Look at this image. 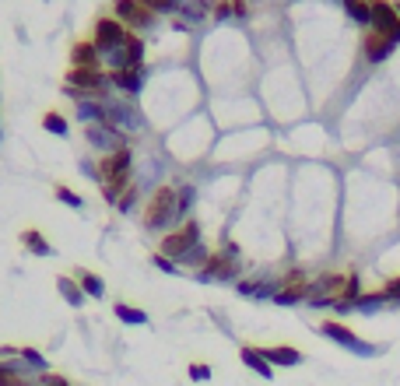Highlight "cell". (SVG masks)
<instances>
[{
  "mask_svg": "<svg viewBox=\"0 0 400 386\" xmlns=\"http://www.w3.org/2000/svg\"><path fill=\"white\" fill-rule=\"evenodd\" d=\"M172 221H176V190L158 187L151 193L148 207H144V228L148 232H165Z\"/></svg>",
  "mask_w": 400,
  "mask_h": 386,
  "instance_id": "cell-1",
  "label": "cell"
},
{
  "mask_svg": "<svg viewBox=\"0 0 400 386\" xmlns=\"http://www.w3.org/2000/svg\"><path fill=\"white\" fill-rule=\"evenodd\" d=\"M200 242V225L194 221V218H187L180 228H172L169 235H162V257H169V260H183L194 246Z\"/></svg>",
  "mask_w": 400,
  "mask_h": 386,
  "instance_id": "cell-2",
  "label": "cell"
},
{
  "mask_svg": "<svg viewBox=\"0 0 400 386\" xmlns=\"http://www.w3.org/2000/svg\"><path fill=\"white\" fill-rule=\"evenodd\" d=\"M127 39H130V28H127V25H119L116 18H99V21H95L92 42H95V49H99L102 57H105V53L123 49V46H127Z\"/></svg>",
  "mask_w": 400,
  "mask_h": 386,
  "instance_id": "cell-3",
  "label": "cell"
},
{
  "mask_svg": "<svg viewBox=\"0 0 400 386\" xmlns=\"http://www.w3.org/2000/svg\"><path fill=\"white\" fill-rule=\"evenodd\" d=\"M235 257H239L235 246H228L225 253H211V260L197 271V278L200 281H232L239 274V260Z\"/></svg>",
  "mask_w": 400,
  "mask_h": 386,
  "instance_id": "cell-4",
  "label": "cell"
},
{
  "mask_svg": "<svg viewBox=\"0 0 400 386\" xmlns=\"http://www.w3.org/2000/svg\"><path fill=\"white\" fill-rule=\"evenodd\" d=\"M112 11H116L112 18H116L119 25H127L134 35L155 25V11H148L141 0H116V4H112Z\"/></svg>",
  "mask_w": 400,
  "mask_h": 386,
  "instance_id": "cell-5",
  "label": "cell"
},
{
  "mask_svg": "<svg viewBox=\"0 0 400 386\" xmlns=\"http://www.w3.org/2000/svg\"><path fill=\"white\" fill-rule=\"evenodd\" d=\"M348 288V274H323V278H316L312 285H309V302L312 305H334V302H341V295Z\"/></svg>",
  "mask_w": 400,
  "mask_h": 386,
  "instance_id": "cell-6",
  "label": "cell"
},
{
  "mask_svg": "<svg viewBox=\"0 0 400 386\" xmlns=\"http://www.w3.org/2000/svg\"><path fill=\"white\" fill-rule=\"evenodd\" d=\"M67 88H78L81 95L102 98V92L109 88V74H105V71H85V67H71V71H67Z\"/></svg>",
  "mask_w": 400,
  "mask_h": 386,
  "instance_id": "cell-7",
  "label": "cell"
},
{
  "mask_svg": "<svg viewBox=\"0 0 400 386\" xmlns=\"http://www.w3.org/2000/svg\"><path fill=\"white\" fill-rule=\"evenodd\" d=\"M130 162H134V151H130L127 144L116 148V151H109V155H102V162H99L102 183H105V180H116V176H127V172H130Z\"/></svg>",
  "mask_w": 400,
  "mask_h": 386,
  "instance_id": "cell-8",
  "label": "cell"
},
{
  "mask_svg": "<svg viewBox=\"0 0 400 386\" xmlns=\"http://www.w3.org/2000/svg\"><path fill=\"white\" fill-rule=\"evenodd\" d=\"M85 137L99 148L102 155H109V151H116V148H123V134L116 130V127H109L105 119L102 123H88V130H85Z\"/></svg>",
  "mask_w": 400,
  "mask_h": 386,
  "instance_id": "cell-9",
  "label": "cell"
},
{
  "mask_svg": "<svg viewBox=\"0 0 400 386\" xmlns=\"http://www.w3.org/2000/svg\"><path fill=\"white\" fill-rule=\"evenodd\" d=\"M372 25H376V32L380 35H397L400 28V14L394 4H387V0H372Z\"/></svg>",
  "mask_w": 400,
  "mask_h": 386,
  "instance_id": "cell-10",
  "label": "cell"
},
{
  "mask_svg": "<svg viewBox=\"0 0 400 386\" xmlns=\"http://www.w3.org/2000/svg\"><path fill=\"white\" fill-rule=\"evenodd\" d=\"M109 74V88H119L127 95H141L144 88V67H127V71H105Z\"/></svg>",
  "mask_w": 400,
  "mask_h": 386,
  "instance_id": "cell-11",
  "label": "cell"
},
{
  "mask_svg": "<svg viewBox=\"0 0 400 386\" xmlns=\"http://www.w3.org/2000/svg\"><path fill=\"white\" fill-rule=\"evenodd\" d=\"M102 105H105V123L112 127V123H123L127 130H137L141 123H144V116L134 109V105H127V102H105L102 98Z\"/></svg>",
  "mask_w": 400,
  "mask_h": 386,
  "instance_id": "cell-12",
  "label": "cell"
},
{
  "mask_svg": "<svg viewBox=\"0 0 400 386\" xmlns=\"http://www.w3.org/2000/svg\"><path fill=\"white\" fill-rule=\"evenodd\" d=\"M323 334H327L330 341H337L341 348H351V351H358V355H372V348H369V344H362V341H358L348 327H341V323H334V320H330V323H323Z\"/></svg>",
  "mask_w": 400,
  "mask_h": 386,
  "instance_id": "cell-13",
  "label": "cell"
},
{
  "mask_svg": "<svg viewBox=\"0 0 400 386\" xmlns=\"http://www.w3.org/2000/svg\"><path fill=\"white\" fill-rule=\"evenodd\" d=\"M71 64H74V67H85V71H102V53L95 49L92 39L74 42V49H71Z\"/></svg>",
  "mask_w": 400,
  "mask_h": 386,
  "instance_id": "cell-14",
  "label": "cell"
},
{
  "mask_svg": "<svg viewBox=\"0 0 400 386\" xmlns=\"http://www.w3.org/2000/svg\"><path fill=\"white\" fill-rule=\"evenodd\" d=\"M365 60H372V64H380V60H387L394 49H397V42L390 39V35H380V32H369L365 35Z\"/></svg>",
  "mask_w": 400,
  "mask_h": 386,
  "instance_id": "cell-15",
  "label": "cell"
},
{
  "mask_svg": "<svg viewBox=\"0 0 400 386\" xmlns=\"http://www.w3.org/2000/svg\"><path fill=\"white\" fill-rule=\"evenodd\" d=\"M239 355H242V365H249L257 376H264V380H271V376H274V365L264 358V351H260V348H242Z\"/></svg>",
  "mask_w": 400,
  "mask_h": 386,
  "instance_id": "cell-16",
  "label": "cell"
},
{
  "mask_svg": "<svg viewBox=\"0 0 400 386\" xmlns=\"http://www.w3.org/2000/svg\"><path fill=\"white\" fill-rule=\"evenodd\" d=\"M264 358L271 362V365H299L302 362V351H295V348H288V344H278V348H264Z\"/></svg>",
  "mask_w": 400,
  "mask_h": 386,
  "instance_id": "cell-17",
  "label": "cell"
},
{
  "mask_svg": "<svg viewBox=\"0 0 400 386\" xmlns=\"http://www.w3.org/2000/svg\"><path fill=\"white\" fill-rule=\"evenodd\" d=\"M21 246L28 250V253H35V257H53V246L42 239V232H35V228H25L21 232Z\"/></svg>",
  "mask_w": 400,
  "mask_h": 386,
  "instance_id": "cell-18",
  "label": "cell"
},
{
  "mask_svg": "<svg viewBox=\"0 0 400 386\" xmlns=\"http://www.w3.org/2000/svg\"><path fill=\"white\" fill-rule=\"evenodd\" d=\"M112 312H116V320H123V323H130V327H144V323H148V312H144V309H134V305H127V302H116Z\"/></svg>",
  "mask_w": 400,
  "mask_h": 386,
  "instance_id": "cell-19",
  "label": "cell"
},
{
  "mask_svg": "<svg viewBox=\"0 0 400 386\" xmlns=\"http://www.w3.org/2000/svg\"><path fill=\"white\" fill-rule=\"evenodd\" d=\"M344 11L358 25H372V0H344Z\"/></svg>",
  "mask_w": 400,
  "mask_h": 386,
  "instance_id": "cell-20",
  "label": "cell"
},
{
  "mask_svg": "<svg viewBox=\"0 0 400 386\" xmlns=\"http://www.w3.org/2000/svg\"><path fill=\"white\" fill-rule=\"evenodd\" d=\"M85 295H92V298H102L105 295V281H102L99 274H92V271H78V278H74Z\"/></svg>",
  "mask_w": 400,
  "mask_h": 386,
  "instance_id": "cell-21",
  "label": "cell"
},
{
  "mask_svg": "<svg viewBox=\"0 0 400 386\" xmlns=\"http://www.w3.org/2000/svg\"><path fill=\"white\" fill-rule=\"evenodd\" d=\"M239 291L249 295V298H274L278 285H271V281H239Z\"/></svg>",
  "mask_w": 400,
  "mask_h": 386,
  "instance_id": "cell-22",
  "label": "cell"
},
{
  "mask_svg": "<svg viewBox=\"0 0 400 386\" xmlns=\"http://www.w3.org/2000/svg\"><path fill=\"white\" fill-rule=\"evenodd\" d=\"M57 288H60V295H64L71 305H81V302H85V291H81V285H78L74 278H57Z\"/></svg>",
  "mask_w": 400,
  "mask_h": 386,
  "instance_id": "cell-23",
  "label": "cell"
},
{
  "mask_svg": "<svg viewBox=\"0 0 400 386\" xmlns=\"http://www.w3.org/2000/svg\"><path fill=\"white\" fill-rule=\"evenodd\" d=\"M42 130H49V134H57V137H67V134H71V127H67V119H64L60 112H46V116H42Z\"/></svg>",
  "mask_w": 400,
  "mask_h": 386,
  "instance_id": "cell-24",
  "label": "cell"
},
{
  "mask_svg": "<svg viewBox=\"0 0 400 386\" xmlns=\"http://www.w3.org/2000/svg\"><path fill=\"white\" fill-rule=\"evenodd\" d=\"M194 200H197L194 187H180V190H176V218H187L190 207H194Z\"/></svg>",
  "mask_w": 400,
  "mask_h": 386,
  "instance_id": "cell-25",
  "label": "cell"
},
{
  "mask_svg": "<svg viewBox=\"0 0 400 386\" xmlns=\"http://www.w3.org/2000/svg\"><path fill=\"white\" fill-rule=\"evenodd\" d=\"M148 11H155V14H172V11H180L183 7V0H141Z\"/></svg>",
  "mask_w": 400,
  "mask_h": 386,
  "instance_id": "cell-26",
  "label": "cell"
},
{
  "mask_svg": "<svg viewBox=\"0 0 400 386\" xmlns=\"http://www.w3.org/2000/svg\"><path fill=\"white\" fill-rule=\"evenodd\" d=\"M18 358H21V362H28L32 369H39V373H46V358H42V355H39L35 348H18Z\"/></svg>",
  "mask_w": 400,
  "mask_h": 386,
  "instance_id": "cell-27",
  "label": "cell"
},
{
  "mask_svg": "<svg viewBox=\"0 0 400 386\" xmlns=\"http://www.w3.org/2000/svg\"><path fill=\"white\" fill-rule=\"evenodd\" d=\"M383 302H387V295H383V291H376V295H362V298L355 302V309L369 312V309H376V305H383Z\"/></svg>",
  "mask_w": 400,
  "mask_h": 386,
  "instance_id": "cell-28",
  "label": "cell"
},
{
  "mask_svg": "<svg viewBox=\"0 0 400 386\" xmlns=\"http://www.w3.org/2000/svg\"><path fill=\"white\" fill-rule=\"evenodd\" d=\"M57 197H60L67 207H74V211H85V200H81V197H78L74 190H67V187H57Z\"/></svg>",
  "mask_w": 400,
  "mask_h": 386,
  "instance_id": "cell-29",
  "label": "cell"
},
{
  "mask_svg": "<svg viewBox=\"0 0 400 386\" xmlns=\"http://www.w3.org/2000/svg\"><path fill=\"white\" fill-rule=\"evenodd\" d=\"M207 260H211V253H207V250H204L200 242L194 246V250H190V253H187V257H183V264H194V267H204Z\"/></svg>",
  "mask_w": 400,
  "mask_h": 386,
  "instance_id": "cell-30",
  "label": "cell"
},
{
  "mask_svg": "<svg viewBox=\"0 0 400 386\" xmlns=\"http://www.w3.org/2000/svg\"><path fill=\"white\" fill-rule=\"evenodd\" d=\"M116 204H119V211H123V214H130V211H134V204H137V187L123 190V197H119Z\"/></svg>",
  "mask_w": 400,
  "mask_h": 386,
  "instance_id": "cell-31",
  "label": "cell"
},
{
  "mask_svg": "<svg viewBox=\"0 0 400 386\" xmlns=\"http://www.w3.org/2000/svg\"><path fill=\"white\" fill-rule=\"evenodd\" d=\"M190 380H194V383H207V380H211V369H207L204 362H194V365H190Z\"/></svg>",
  "mask_w": 400,
  "mask_h": 386,
  "instance_id": "cell-32",
  "label": "cell"
},
{
  "mask_svg": "<svg viewBox=\"0 0 400 386\" xmlns=\"http://www.w3.org/2000/svg\"><path fill=\"white\" fill-rule=\"evenodd\" d=\"M151 264H155L158 271H165V274H176V271H180V267H176L169 257H162V253H155V257H151Z\"/></svg>",
  "mask_w": 400,
  "mask_h": 386,
  "instance_id": "cell-33",
  "label": "cell"
},
{
  "mask_svg": "<svg viewBox=\"0 0 400 386\" xmlns=\"http://www.w3.org/2000/svg\"><path fill=\"white\" fill-rule=\"evenodd\" d=\"M383 295H387V302H400V278L397 281H390V285L383 288Z\"/></svg>",
  "mask_w": 400,
  "mask_h": 386,
  "instance_id": "cell-34",
  "label": "cell"
},
{
  "mask_svg": "<svg viewBox=\"0 0 400 386\" xmlns=\"http://www.w3.org/2000/svg\"><path fill=\"white\" fill-rule=\"evenodd\" d=\"M235 11H232V0H221L218 7H214V18H232Z\"/></svg>",
  "mask_w": 400,
  "mask_h": 386,
  "instance_id": "cell-35",
  "label": "cell"
},
{
  "mask_svg": "<svg viewBox=\"0 0 400 386\" xmlns=\"http://www.w3.org/2000/svg\"><path fill=\"white\" fill-rule=\"evenodd\" d=\"M14 386H28V383H25V380H18V383H14Z\"/></svg>",
  "mask_w": 400,
  "mask_h": 386,
  "instance_id": "cell-36",
  "label": "cell"
},
{
  "mask_svg": "<svg viewBox=\"0 0 400 386\" xmlns=\"http://www.w3.org/2000/svg\"><path fill=\"white\" fill-rule=\"evenodd\" d=\"M397 14H400V4H397Z\"/></svg>",
  "mask_w": 400,
  "mask_h": 386,
  "instance_id": "cell-37",
  "label": "cell"
}]
</instances>
